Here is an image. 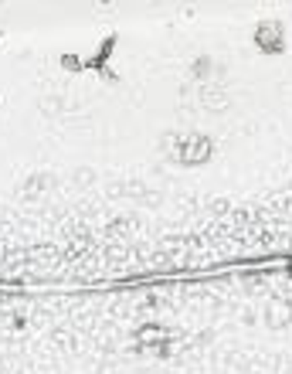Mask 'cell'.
I'll use <instances>...</instances> for the list:
<instances>
[{"instance_id": "2", "label": "cell", "mask_w": 292, "mask_h": 374, "mask_svg": "<svg viewBox=\"0 0 292 374\" xmlns=\"http://www.w3.org/2000/svg\"><path fill=\"white\" fill-rule=\"evenodd\" d=\"M252 41H255V48H259L261 55H279V51H286V31H282L279 21H259Z\"/></svg>"}, {"instance_id": "5", "label": "cell", "mask_w": 292, "mask_h": 374, "mask_svg": "<svg viewBox=\"0 0 292 374\" xmlns=\"http://www.w3.org/2000/svg\"><path fill=\"white\" fill-rule=\"evenodd\" d=\"M265 324H269V327H289L292 324V299H269V306H265Z\"/></svg>"}, {"instance_id": "1", "label": "cell", "mask_w": 292, "mask_h": 374, "mask_svg": "<svg viewBox=\"0 0 292 374\" xmlns=\"http://www.w3.org/2000/svg\"><path fill=\"white\" fill-rule=\"evenodd\" d=\"M211 154H215V143H211V137H204V133H187L177 143V160L184 167H200V164L211 160Z\"/></svg>"}, {"instance_id": "4", "label": "cell", "mask_w": 292, "mask_h": 374, "mask_svg": "<svg viewBox=\"0 0 292 374\" xmlns=\"http://www.w3.org/2000/svg\"><path fill=\"white\" fill-rule=\"evenodd\" d=\"M198 102L207 112H225V109H228V102H231V95L225 92L217 82H204V85L198 89Z\"/></svg>"}, {"instance_id": "7", "label": "cell", "mask_w": 292, "mask_h": 374, "mask_svg": "<svg viewBox=\"0 0 292 374\" xmlns=\"http://www.w3.org/2000/svg\"><path fill=\"white\" fill-rule=\"evenodd\" d=\"M286 272H289V279H292V262H289V269H286Z\"/></svg>"}, {"instance_id": "3", "label": "cell", "mask_w": 292, "mask_h": 374, "mask_svg": "<svg viewBox=\"0 0 292 374\" xmlns=\"http://www.w3.org/2000/svg\"><path fill=\"white\" fill-rule=\"evenodd\" d=\"M133 343L139 351H150V354H167V343H170V330L160 327V324H143L133 333Z\"/></svg>"}, {"instance_id": "6", "label": "cell", "mask_w": 292, "mask_h": 374, "mask_svg": "<svg viewBox=\"0 0 292 374\" xmlns=\"http://www.w3.org/2000/svg\"><path fill=\"white\" fill-rule=\"evenodd\" d=\"M48 184H55V177L51 173H38V177L28 181V191H48Z\"/></svg>"}]
</instances>
